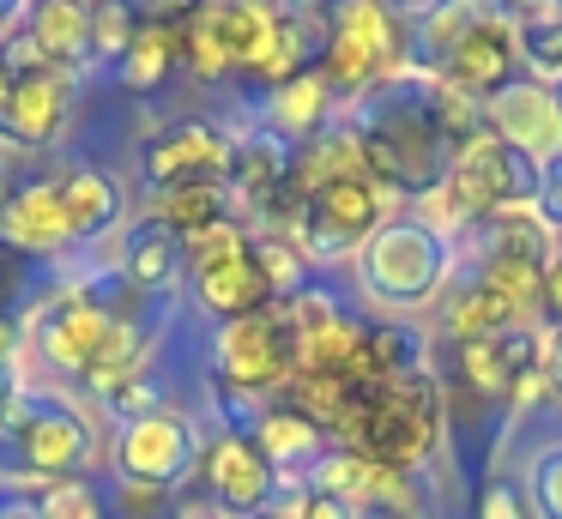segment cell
Segmentation results:
<instances>
[{"instance_id": "1", "label": "cell", "mask_w": 562, "mask_h": 519, "mask_svg": "<svg viewBox=\"0 0 562 519\" xmlns=\"http://www.w3.org/2000/svg\"><path fill=\"white\" fill-rule=\"evenodd\" d=\"M345 127L363 145L369 181H381L400 205H417L424 193H436L448 181L453 157L465 151V139L484 133V121L460 91L405 67L393 79L357 91L345 103Z\"/></svg>"}, {"instance_id": "2", "label": "cell", "mask_w": 562, "mask_h": 519, "mask_svg": "<svg viewBox=\"0 0 562 519\" xmlns=\"http://www.w3.org/2000/svg\"><path fill=\"white\" fill-rule=\"evenodd\" d=\"M405 67L441 79L472 109L520 79L514 0H436L405 24Z\"/></svg>"}, {"instance_id": "3", "label": "cell", "mask_w": 562, "mask_h": 519, "mask_svg": "<svg viewBox=\"0 0 562 519\" xmlns=\"http://www.w3.org/2000/svg\"><path fill=\"white\" fill-rule=\"evenodd\" d=\"M98 465V417L79 393L25 386L13 417L0 422V489H49L67 477H91Z\"/></svg>"}, {"instance_id": "4", "label": "cell", "mask_w": 562, "mask_h": 519, "mask_svg": "<svg viewBox=\"0 0 562 519\" xmlns=\"http://www.w3.org/2000/svg\"><path fill=\"white\" fill-rule=\"evenodd\" d=\"M453 278V241L417 212H393L351 260L357 308L381 320H424Z\"/></svg>"}, {"instance_id": "5", "label": "cell", "mask_w": 562, "mask_h": 519, "mask_svg": "<svg viewBox=\"0 0 562 519\" xmlns=\"http://www.w3.org/2000/svg\"><path fill=\"white\" fill-rule=\"evenodd\" d=\"M333 447L369 459L375 471H400V477H429L436 459L448 453V398L441 381H400V386H363L351 422Z\"/></svg>"}, {"instance_id": "6", "label": "cell", "mask_w": 562, "mask_h": 519, "mask_svg": "<svg viewBox=\"0 0 562 519\" xmlns=\"http://www.w3.org/2000/svg\"><path fill=\"white\" fill-rule=\"evenodd\" d=\"M532 193H538L532 157L514 151L496 133H477V139H465V151L453 157L448 181H441L436 193H424L417 205H405V212H417L424 224H436L441 236L453 241L472 224H490V217H508V212H532Z\"/></svg>"}, {"instance_id": "7", "label": "cell", "mask_w": 562, "mask_h": 519, "mask_svg": "<svg viewBox=\"0 0 562 519\" xmlns=\"http://www.w3.org/2000/svg\"><path fill=\"white\" fill-rule=\"evenodd\" d=\"M393 212H405V205L393 200L381 181L351 176V181H327V188L303 193V205H296V217H291L284 236L296 241V253L308 260V272L327 278V272H339V266H351L357 253H363V241L375 236Z\"/></svg>"}, {"instance_id": "8", "label": "cell", "mask_w": 562, "mask_h": 519, "mask_svg": "<svg viewBox=\"0 0 562 519\" xmlns=\"http://www.w3.org/2000/svg\"><path fill=\"white\" fill-rule=\"evenodd\" d=\"M315 72L333 84L339 103H351L357 91L405 72V19L381 0H345L315 43Z\"/></svg>"}, {"instance_id": "9", "label": "cell", "mask_w": 562, "mask_h": 519, "mask_svg": "<svg viewBox=\"0 0 562 519\" xmlns=\"http://www.w3.org/2000/svg\"><path fill=\"white\" fill-rule=\"evenodd\" d=\"M200 447H206V429H200L194 410L164 405L110 435V471L127 483H151V489L182 495L200 471Z\"/></svg>"}, {"instance_id": "10", "label": "cell", "mask_w": 562, "mask_h": 519, "mask_svg": "<svg viewBox=\"0 0 562 519\" xmlns=\"http://www.w3.org/2000/svg\"><path fill=\"white\" fill-rule=\"evenodd\" d=\"M206 374L212 381H231L255 398H279L296 374V326L284 314V302L248 314V320H231L212 332L206 350Z\"/></svg>"}, {"instance_id": "11", "label": "cell", "mask_w": 562, "mask_h": 519, "mask_svg": "<svg viewBox=\"0 0 562 519\" xmlns=\"http://www.w3.org/2000/svg\"><path fill=\"white\" fill-rule=\"evenodd\" d=\"M134 169L146 193L224 181V169H231V127L212 115H170L134 139Z\"/></svg>"}, {"instance_id": "12", "label": "cell", "mask_w": 562, "mask_h": 519, "mask_svg": "<svg viewBox=\"0 0 562 519\" xmlns=\"http://www.w3.org/2000/svg\"><path fill=\"white\" fill-rule=\"evenodd\" d=\"M194 489L206 501H218L231 519H248V514H267L279 507L284 495V477L272 471V459L260 453L248 435H224V429H206V447H200V471H194Z\"/></svg>"}, {"instance_id": "13", "label": "cell", "mask_w": 562, "mask_h": 519, "mask_svg": "<svg viewBox=\"0 0 562 519\" xmlns=\"http://www.w3.org/2000/svg\"><path fill=\"white\" fill-rule=\"evenodd\" d=\"M74 115H79V79L74 72H55V67L19 72L7 103H0V145L13 157L49 151V145H61V133L74 127Z\"/></svg>"}, {"instance_id": "14", "label": "cell", "mask_w": 562, "mask_h": 519, "mask_svg": "<svg viewBox=\"0 0 562 519\" xmlns=\"http://www.w3.org/2000/svg\"><path fill=\"white\" fill-rule=\"evenodd\" d=\"M55 200H61L74 253H91L103 241H115L122 224L134 217V193H127V181L110 163H61L55 169Z\"/></svg>"}, {"instance_id": "15", "label": "cell", "mask_w": 562, "mask_h": 519, "mask_svg": "<svg viewBox=\"0 0 562 519\" xmlns=\"http://www.w3.org/2000/svg\"><path fill=\"white\" fill-rule=\"evenodd\" d=\"M0 236L37 260H74L67 217L55 200V169H13L0 188Z\"/></svg>"}, {"instance_id": "16", "label": "cell", "mask_w": 562, "mask_h": 519, "mask_svg": "<svg viewBox=\"0 0 562 519\" xmlns=\"http://www.w3.org/2000/svg\"><path fill=\"white\" fill-rule=\"evenodd\" d=\"M103 332H110V314L91 308L74 284H61V296L31 320L25 338L37 345L43 369L61 374L67 386H79V381H86V369H91V357H98V345H103Z\"/></svg>"}, {"instance_id": "17", "label": "cell", "mask_w": 562, "mask_h": 519, "mask_svg": "<svg viewBox=\"0 0 562 519\" xmlns=\"http://www.w3.org/2000/svg\"><path fill=\"white\" fill-rule=\"evenodd\" d=\"M296 145L284 133H272L267 121H248V127H231V169H224V188H231L236 217H255L267 200H279L284 181H291Z\"/></svg>"}, {"instance_id": "18", "label": "cell", "mask_w": 562, "mask_h": 519, "mask_svg": "<svg viewBox=\"0 0 562 519\" xmlns=\"http://www.w3.org/2000/svg\"><path fill=\"white\" fill-rule=\"evenodd\" d=\"M110 260H115V272H122L139 296H151V302H170L176 290L188 284V241L176 236L170 224L146 217V212H134L122 224Z\"/></svg>"}, {"instance_id": "19", "label": "cell", "mask_w": 562, "mask_h": 519, "mask_svg": "<svg viewBox=\"0 0 562 519\" xmlns=\"http://www.w3.org/2000/svg\"><path fill=\"white\" fill-rule=\"evenodd\" d=\"M477 121H484V133H496V139H508L514 151H526L532 163H544V157L562 151L557 97H550V84L526 79V72L514 84H502V91L477 109Z\"/></svg>"}, {"instance_id": "20", "label": "cell", "mask_w": 562, "mask_h": 519, "mask_svg": "<svg viewBox=\"0 0 562 519\" xmlns=\"http://www.w3.org/2000/svg\"><path fill=\"white\" fill-rule=\"evenodd\" d=\"M429 320H436L429 326L436 345H484V338H502L508 326H520L526 314L514 308L490 278L453 266V278H448V290H441V302L429 308Z\"/></svg>"}, {"instance_id": "21", "label": "cell", "mask_w": 562, "mask_h": 519, "mask_svg": "<svg viewBox=\"0 0 562 519\" xmlns=\"http://www.w3.org/2000/svg\"><path fill=\"white\" fill-rule=\"evenodd\" d=\"M436 374V332L424 320H363V357H357V386H400Z\"/></svg>"}, {"instance_id": "22", "label": "cell", "mask_w": 562, "mask_h": 519, "mask_svg": "<svg viewBox=\"0 0 562 519\" xmlns=\"http://www.w3.org/2000/svg\"><path fill=\"white\" fill-rule=\"evenodd\" d=\"M19 31L43 55V67L74 72V79H86L98 67L91 60V0H31Z\"/></svg>"}, {"instance_id": "23", "label": "cell", "mask_w": 562, "mask_h": 519, "mask_svg": "<svg viewBox=\"0 0 562 519\" xmlns=\"http://www.w3.org/2000/svg\"><path fill=\"white\" fill-rule=\"evenodd\" d=\"M61 284H67V260H37V253L0 236V326L31 332V320L61 296Z\"/></svg>"}, {"instance_id": "24", "label": "cell", "mask_w": 562, "mask_h": 519, "mask_svg": "<svg viewBox=\"0 0 562 519\" xmlns=\"http://www.w3.org/2000/svg\"><path fill=\"white\" fill-rule=\"evenodd\" d=\"M339 115H345V103L333 97V84L308 67V72H296V79L272 84V91L260 97L255 121H267L272 133H284L291 145H303V139H315V133H327Z\"/></svg>"}, {"instance_id": "25", "label": "cell", "mask_w": 562, "mask_h": 519, "mask_svg": "<svg viewBox=\"0 0 562 519\" xmlns=\"http://www.w3.org/2000/svg\"><path fill=\"white\" fill-rule=\"evenodd\" d=\"M248 441L260 447V453L272 459V471L284 477V489H296V483L308 477V471L321 465V453H327V435L315 429V422L303 417V410H291L284 398H272L267 410H260V422H255V435Z\"/></svg>"}, {"instance_id": "26", "label": "cell", "mask_w": 562, "mask_h": 519, "mask_svg": "<svg viewBox=\"0 0 562 519\" xmlns=\"http://www.w3.org/2000/svg\"><path fill=\"white\" fill-rule=\"evenodd\" d=\"M188 296H194V308L206 314L212 326H231V320H248V314L272 308V284L260 278L255 253H243V260L231 266H212V272H194L188 278Z\"/></svg>"}, {"instance_id": "27", "label": "cell", "mask_w": 562, "mask_h": 519, "mask_svg": "<svg viewBox=\"0 0 562 519\" xmlns=\"http://www.w3.org/2000/svg\"><path fill=\"white\" fill-rule=\"evenodd\" d=\"M115 84L127 97H158L182 79V24H139L134 43L115 60Z\"/></svg>"}, {"instance_id": "28", "label": "cell", "mask_w": 562, "mask_h": 519, "mask_svg": "<svg viewBox=\"0 0 562 519\" xmlns=\"http://www.w3.org/2000/svg\"><path fill=\"white\" fill-rule=\"evenodd\" d=\"M514 43H520V72L538 84L562 79V0H520L514 7Z\"/></svg>"}, {"instance_id": "29", "label": "cell", "mask_w": 562, "mask_h": 519, "mask_svg": "<svg viewBox=\"0 0 562 519\" xmlns=\"http://www.w3.org/2000/svg\"><path fill=\"white\" fill-rule=\"evenodd\" d=\"M134 212H146V217H158V224H170L176 236H194V229H206V224H218V217H236V205H231V188L224 181H194V188H164V193H139V205Z\"/></svg>"}, {"instance_id": "30", "label": "cell", "mask_w": 562, "mask_h": 519, "mask_svg": "<svg viewBox=\"0 0 562 519\" xmlns=\"http://www.w3.org/2000/svg\"><path fill=\"white\" fill-rule=\"evenodd\" d=\"M520 489H526L532 519H562V435H544V441L526 453Z\"/></svg>"}, {"instance_id": "31", "label": "cell", "mask_w": 562, "mask_h": 519, "mask_svg": "<svg viewBox=\"0 0 562 519\" xmlns=\"http://www.w3.org/2000/svg\"><path fill=\"white\" fill-rule=\"evenodd\" d=\"M248 241H255V229H248L243 217H218V224L194 229V236H188V278H194V272H212V266L243 260Z\"/></svg>"}, {"instance_id": "32", "label": "cell", "mask_w": 562, "mask_h": 519, "mask_svg": "<svg viewBox=\"0 0 562 519\" xmlns=\"http://www.w3.org/2000/svg\"><path fill=\"white\" fill-rule=\"evenodd\" d=\"M472 519H532L520 477H514V471L502 465V459L477 471V483H472Z\"/></svg>"}, {"instance_id": "33", "label": "cell", "mask_w": 562, "mask_h": 519, "mask_svg": "<svg viewBox=\"0 0 562 519\" xmlns=\"http://www.w3.org/2000/svg\"><path fill=\"white\" fill-rule=\"evenodd\" d=\"M134 31H139V19L127 0H91V60L98 67H115L122 48L134 43Z\"/></svg>"}, {"instance_id": "34", "label": "cell", "mask_w": 562, "mask_h": 519, "mask_svg": "<svg viewBox=\"0 0 562 519\" xmlns=\"http://www.w3.org/2000/svg\"><path fill=\"white\" fill-rule=\"evenodd\" d=\"M164 405H176V398H170V386H164L158 369H146V374H134V381H122V386L103 393V410L115 417V429H122V422L151 417V410H164Z\"/></svg>"}, {"instance_id": "35", "label": "cell", "mask_w": 562, "mask_h": 519, "mask_svg": "<svg viewBox=\"0 0 562 519\" xmlns=\"http://www.w3.org/2000/svg\"><path fill=\"white\" fill-rule=\"evenodd\" d=\"M37 514L43 519H110V501H103V489L91 477H67L37 495Z\"/></svg>"}, {"instance_id": "36", "label": "cell", "mask_w": 562, "mask_h": 519, "mask_svg": "<svg viewBox=\"0 0 562 519\" xmlns=\"http://www.w3.org/2000/svg\"><path fill=\"white\" fill-rule=\"evenodd\" d=\"M110 519H170V489H151V483H127V477H110Z\"/></svg>"}, {"instance_id": "37", "label": "cell", "mask_w": 562, "mask_h": 519, "mask_svg": "<svg viewBox=\"0 0 562 519\" xmlns=\"http://www.w3.org/2000/svg\"><path fill=\"white\" fill-rule=\"evenodd\" d=\"M31 374H25V332L19 326H0V422L13 417V405L25 398Z\"/></svg>"}, {"instance_id": "38", "label": "cell", "mask_w": 562, "mask_h": 519, "mask_svg": "<svg viewBox=\"0 0 562 519\" xmlns=\"http://www.w3.org/2000/svg\"><path fill=\"white\" fill-rule=\"evenodd\" d=\"M532 217L562 241V151L538 163V193H532Z\"/></svg>"}, {"instance_id": "39", "label": "cell", "mask_w": 562, "mask_h": 519, "mask_svg": "<svg viewBox=\"0 0 562 519\" xmlns=\"http://www.w3.org/2000/svg\"><path fill=\"white\" fill-rule=\"evenodd\" d=\"M279 501H284V514H291V519H357L351 501H339V495H327V489H308V483L284 489Z\"/></svg>"}, {"instance_id": "40", "label": "cell", "mask_w": 562, "mask_h": 519, "mask_svg": "<svg viewBox=\"0 0 562 519\" xmlns=\"http://www.w3.org/2000/svg\"><path fill=\"white\" fill-rule=\"evenodd\" d=\"M538 386H544V410L562 405V326H538Z\"/></svg>"}, {"instance_id": "41", "label": "cell", "mask_w": 562, "mask_h": 519, "mask_svg": "<svg viewBox=\"0 0 562 519\" xmlns=\"http://www.w3.org/2000/svg\"><path fill=\"white\" fill-rule=\"evenodd\" d=\"M538 326H562V253L550 260L544 284H538Z\"/></svg>"}, {"instance_id": "42", "label": "cell", "mask_w": 562, "mask_h": 519, "mask_svg": "<svg viewBox=\"0 0 562 519\" xmlns=\"http://www.w3.org/2000/svg\"><path fill=\"white\" fill-rule=\"evenodd\" d=\"M170 519H231V514H224L218 501H206L200 489H188V495H176V501H170Z\"/></svg>"}, {"instance_id": "43", "label": "cell", "mask_w": 562, "mask_h": 519, "mask_svg": "<svg viewBox=\"0 0 562 519\" xmlns=\"http://www.w3.org/2000/svg\"><path fill=\"white\" fill-rule=\"evenodd\" d=\"M25 12H31V0H0V36H13L25 24Z\"/></svg>"}, {"instance_id": "44", "label": "cell", "mask_w": 562, "mask_h": 519, "mask_svg": "<svg viewBox=\"0 0 562 519\" xmlns=\"http://www.w3.org/2000/svg\"><path fill=\"white\" fill-rule=\"evenodd\" d=\"M13 79H19V72L7 67V48H0V103H7V91H13Z\"/></svg>"}, {"instance_id": "45", "label": "cell", "mask_w": 562, "mask_h": 519, "mask_svg": "<svg viewBox=\"0 0 562 519\" xmlns=\"http://www.w3.org/2000/svg\"><path fill=\"white\" fill-rule=\"evenodd\" d=\"M7 157H13V151L0 145V188H7V176H13V169H19V163H7Z\"/></svg>"}, {"instance_id": "46", "label": "cell", "mask_w": 562, "mask_h": 519, "mask_svg": "<svg viewBox=\"0 0 562 519\" xmlns=\"http://www.w3.org/2000/svg\"><path fill=\"white\" fill-rule=\"evenodd\" d=\"M550 97H557V115H562V79H557V84H550Z\"/></svg>"}]
</instances>
